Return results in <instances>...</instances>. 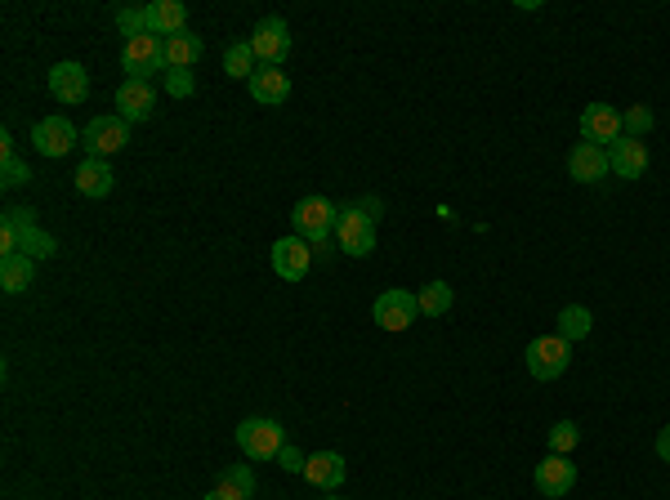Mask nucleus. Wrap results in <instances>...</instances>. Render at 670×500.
<instances>
[{"mask_svg": "<svg viewBox=\"0 0 670 500\" xmlns=\"http://www.w3.org/2000/svg\"><path fill=\"white\" fill-rule=\"evenodd\" d=\"M291 224H295V237H304L309 246H322L335 233V224H340V206L327 197H300L291 210Z\"/></svg>", "mask_w": 670, "mask_h": 500, "instance_id": "1", "label": "nucleus"}, {"mask_svg": "<svg viewBox=\"0 0 670 500\" xmlns=\"http://www.w3.org/2000/svg\"><path fill=\"white\" fill-rule=\"evenodd\" d=\"M237 447H242V456H251V460H277L282 447H286V434H282L277 420L251 416V420L237 425Z\"/></svg>", "mask_w": 670, "mask_h": 500, "instance_id": "2", "label": "nucleus"}, {"mask_svg": "<svg viewBox=\"0 0 670 500\" xmlns=\"http://www.w3.org/2000/svg\"><path fill=\"white\" fill-rule=\"evenodd\" d=\"M340 250H349L353 259H367L376 250V219L362 206H340V224H335Z\"/></svg>", "mask_w": 670, "mask_h": 500, "instance_id": "3", "label": "nucleus"}, {"mask_svg": "<svg viewBox=\"0 0 670 500\" xmlns=\"http://www.w3.org/2000/svg\"><path fill=\"white\" fill-rule=\"evenodd\" d=\"M572 362V344L563 335H541L528 344V375L532 380H559Z\"/></svg>", "mask_w": 670, "mask_h": 500, "instance_id": "4", "label": "nucleus"}, {"mask_svg": "<svg viewBox=\"0 0 670 500\" xmlns=\"http://www.w3.org/2000/svg\"><path fill=\"white\" fill-rule=\"evenodd\" d=\"M121 67L130 72V81H148V76L166 72V41L161 36H134L121 50Z\"/></svg>", "mask_w": 670, "mask_h": 500, "instance_id": "5", "label": "nucleus"}, {"mask_svg": "<svg viewBox=\"0 0 670 500\" xmlns=\"http://www.w3.org/2000/svg\"><path fill=\"white\" fill-rule=\"evenodd\" d=\"M130 143V121L126 117H94L90 125H85L81 134V148L90 152V157H112V152H121Z\"/></svg>", "mask_w": 670, "mask_h": 500, "instance_id": "6", "label": "nucleus"}, {"mask_svg": "<svg viewBox=\"0 0 670 500\" xmlns=\"http://www.w3.org/2000/svg\"><path fill=\"white\" fill-rule=\"evenodd\" d=\"M246 41H251L260 67H282L286 54H291V27H286L282 18H264V23H255V32L246 36Z\"/></svg>", "mask_w": 670, "mask_h": 500, "instance_id": "7", "label": "nucleus"}, {"mask_svg": "<svg viewBox=\"0 0 670 500\" xmlns=\"http://www.w3.org/2000/svg\"><path fill=\"white\" fill-rule=\"evenodd\" d=\"M268 264H273V273L282 282H304L313 268V246L304 237H282V242H273V250H268Z\"/></svg>", "mask_w": 670, "mask_h": 500, "instance_id": "8", "label": "nucleus"}, {"mask_svg": "<svg viewBox=\"0 0 670 500\" xmlns=\"http://www.w3.org/2000/svg\"><path fill=\"white\" fill-rule=\"evenodd\" d=\"M371 317H376L380 331H407V326L420 317V304H416V295H411V291H398V286H394V291H385L376 300Z\"/></svg>", "mask_w": 670, "mask_h": 500, "instance_id": "9", "label": "nucleus"}, {"mask_svg": "<svg viewBox=\"0 0 670 500\" xmlns=\"http://www.w3.org/2000/svg\"><path fill=\"white\" fill-rule=\"evenodd\" d=\"M32 143L41 157H67V152L81 143V134H76V125L67 117H41L32 130Z\"/></svg>", "mask_w": 670, "mask_h": 500, "instance_id": "10", "label": "nucleus"}, {"mask_svg": "<svg viewBox=\"0 0 670 500\" xmlns=\"http://www.w3.org/2000/svg\"><path fill=\"white\" fill-rule=\"evenodd\" d=\"M536 492L541 496H550V500H559V496H568L572 487H577V465H572L568 456H545L541 465H536Z\"/></svg>", "mask_w": 670, "mask_h": 500, "instance_id": "11", "label": "nucleus"}, {"mask_svg": "<svg viewBox=\"0 0 670 500\" xmlns=\"http://www.w3.org/2000/svg\"><path fill=\"white\" fill-rule=\"evenodd\" d=\"M608 166H612V175H617V179H639L648 170V143L621 134L617 143H608Z\"/></svg>", "mask_w": 670, "mask_h": 500, "instance_id": "12", "label": "nucleus"}, {"mask_svg": "<svg viewBox=\"0 0 670 500\" xmlns=\"http://www.w3.org/2000/svg\"><path fill=\"white\" fill-rule=\"evenodd\" d=\"M581 139L599 143V148L617 143L621 139V112L608 108V103H590V108L581 112Z\"/></svg>", "mask_w": 670, "mask_h": 500, "instance_id": "13", "label": "nucleus"}, {"mask_svg": "<svg viewBox=\"0 0 670 500\" xmlns=\"http://www.w3.org/2000/svg\"><path fill=\"white\" fill-rule=\"evenodd\" d=\"M50 94L59 103H85V99H90V72H85L81 63L50 67Z\"/></svg>", "mask_w": 670, "mask_h": 500, "instance_id": "14", "label": "nucleus"}, {"mask_svg": "<svg viewBox=\"0 0 670 500\" xmlns=\"http://www.w3.org/2000/svg\"><path fill=\"white\" fill-rule=\"evenodd\" d=\"M608 170H612L608 148H599V143H577V148L568 152V175L577 179V184H599Z\"/></svg>", "mask_w": 670, "mask_h": 500, "instance_id": "15", "label": "nucleus"}, {"mask_svg": "<svg viewBox=\"0 0 670 500\" xmlns=\"http://www.w3.org/2000/svg\"><path fill=\"white\" fill-rule=\"evenodd\" d=\"M72 179H76V192H81V197H90V201L108 197V192L117 188V175H112L108 157H85L81 166H76Z\"/></svg>", "mask_w": 670, "mask_h": 500, "instance_id": "16", "label": "nucleus"}, {"mask_svg": "<svg viewBox=\"0 0 670 500\" xmlns=\"http://www.w3.org/2000/svg\"><path fill=\"white\" fill-rule=\"evenodd\" d=\"M152 112H157V90H152V81H126L117 90V117L148 121Z\"/></svg>", "mask_w": 670, "mask_h": 500, "instance_id": "17", "label": "nucleus"}, {"mask_svg": "<svg viewBox=\"0 0 670 500\" xmlns=\"http://www.w3.org/2000/svg\"><path fill=\"white\" fill-rule=\"evenodd\" d=\"M143 14H148V32L161 36V41L179 36V32H184V23H188L184 0H152V5H143Z\"/></svg>", "mask_w": 670, "mask_h": 500, "instance_id": "18", "label": "nucleus"}, {"mask_svg": "<svg viewBox=\"0 0 670 500\" xmlns=\"http://www.w3.org/2000/svg\"><path fill=\"white\" fill-rule=\"evenodd\" d=\"M246 85H251V99L264 103V108H277V103L291 99V76H286L282 67H260Z\"/></svg>", "mask_w": 670, "mask_h": 500, "instance_id": "19", "label": "nucleus"}, {"mask_svg": "<svg viewBox=\"0 0 670 500\" xmlns=\"http://www.w3.org/2000/svg\"><path fill=\"white\" fill-rule=\"evenodd\" d=\"M344 474H349V465H344L340 451H318V456H309V465H304V478H309L313 487H322V492H335V487L344 483Z\"/></svg>", "mask_w": 670, "mask_h": 500, "instance_id": "20", "label": "nucleus"}, {"mask_svg": "<svg viewBox=\"0 0 670 500\" xmlns=\"http://www.w3.org/2000/svg\"><path fill=\"white\" fill-rule=\"evenodd\" d=\"M201 50H206V41L184 27L179 36H170V41H166V67H170V72H188V67L201 59Z\"/></svg>", "mask_w": 670, "mask_h": 500, "instance_id": "21", "label": "nucleus"}, {"mask_svg": "<svg viewBox=\"0 0 670 500\" xmlns=\"http://www.w3.org/2000/svg\"><path fill=\"white\" fill-rule=\"evenodd\" d=\"M32 277H36V259L32 255H5V259H0V286H5L9 295L27 291Z\"/></svg>", "mask_w": 670, "mask_h": 500, "instance_id": "22", "label": "nucleus"}, {"mask_svg": "<svg viewBox=\"0 0 670 500\" xmlns=\"http://www.w3.org/2000/svg\"><path fill=\"white\" fill-rule=\"evenodd\" d=\"M590 326H595V317H590L586 304H563V313H559V335L563 340H586L590 335Z\"/></svg>", "mask_w": 670, "mask_h": 500, "instance_id": "23", "label": "nucleus"}, {"mask_svg": "<svg viewBox=\"0 0 670 500\" xmlns=\"http://www.w3.org/2000/svg\"><path fill=\"white\" fill-rule=\"evenodd\" d=\"M224 72L228 76H237V81H251L255 72H260V59H255V50H251V41H237V45H228L224 50Z\"/></svg>", "mask_w": 670, "mask_h": 500, "instance_id": "24", "label": "nucleus"}, {"mask_svg": "<svg viewBox=\"0 0 670 500\" xmlns=\"http://www.w3.org/2000/svg\"><path fill=\"white\" fill-rule=\"evenodd\" d=\"M452 286L447 282H429V286H420V295H416V304H420V313L425 317H443L447 309H452Z\"/></svg>", "mask_w": 670, "mask_h": 500, "instance_id": "25", "label": "nucleus"}, {"mask_svg": "<svg viewBox=\"0 0 670 500\" xmlns=\"http://www.w3.org/2000/svg\"><path fill=\"white\" fill-rule=\"evenodd\" d=\"M215 487H224L233 500H251L255 492V474H251V465H228L224 474H219V483Z\"/></svg>", "mask_w": 670, "mask_h": 500, "instance_id": "26", "label": "nucleus"}, {"mask_svg": "<svg viewBox=\"0 0 670 500\" xmlns=\"http://www.w3.org/2000/svg\"><path fill=\"white\" fill-rule=\"evenodd\" d=\"M621 130H626L630 139H644V134L653 130V108H644V103L626 108V112H621Z\"/></svg>", "mask_w": 670, "mask_h": 500, "instance_id": "27", "label": "nucleus"}, {"mask_svg": "<svg viewBox=\"0 0 670 500\" xmlns=\"http://www.w3.org/2000/svg\"><path fill=\"white\" fill-rule=\"evenodd\" d=\"M577 442H581V429L572 425V420H559V425L550 429V451H554V456H568Z\"/></svg>", "mask_w": 670, "mask_h": 500, "instance_id": "28", "label": "nucleus"}, {"mask_svg": "<svg viewBox=\"0 0 670 500\" xmlns=\"http://www.w3.org/2000/svg\"><path fill=\"white\" fill-rule=\"evenodd\" d=\"M54 250H59V242H54V237L45 233V228H32V233L23 237V255H32L36 264H41V259H50Z\"/></svg>", "mask_w": 670, "mask_h": 500, "instance_id": "29", "label": "nucleus"}, {"mask_svg": "<svg viewBox=\"0 0 670 500\" xmlns=\"http://www.w3.org/2000/svg\"><path fill=\"white\" fill-rule=\"evenodd\" d=\"M0 228H14L18 237H27L36 228V210L32 206H9L5 215H0Z\"/></svg>", "mask_w": 670, "mask_h": 500, "instance_id": "30", "label": "nucleus"}, {"mask_svg": "<svg viewBox=\"0 0 670 500\" xmlns=\"http://www.w3.org/2000/svg\"><path fill=\"white\" fill-rule=\"evenodd\" d=\"M32 179V170H27V161H18V152H9V157H0V184L5 188H18Z\"/></svg>", "mask_w": 670, "mask_h": 500, "instance_id": "31", "label": "nucleus"}, {"mask_svg": "<svg viewBox=\"0 0 670 500\" xmlns=\"http://www.w3.org/2000/svg\"><path fill=\"white\" fill-rule=\"evenodd\" d=\"M117 27L126 41H134V36H148V14L143 9H117Z\"/></svg>", "mask_w": 670, "mask_h": 500, "instance_id": "32", "label": "nucleus"}, {"mask_svg": "<svg viewBox=\"0 0 670 500\" xmlns=\"http://www.w3.org/2000/svg\"><path fill=\"white\" fill-rule=\"evenodd\" d=\"M166 85H170V94H175V99H193V94H197L193 72H166Z\"/></svg>", "mask_w": 670, "mask_h": 500, "instance_id": "33", "label": "nucleus"}, {"mask_svg": "<svg viewBox=\"0 0 670 500\" xmlns=\"http://www.w3.org/2000/svg\"><path fill=\"white\" fill-rule=\"evenodd\" d=\"M277 465L286 469V474H304V465H309V456L295 447H282V456H277Z\"/></svg>", "mask_w": 670, "mask_h": 500, "instance_id": "34", "label": "nucleus"}, {"mask_svg": "<svg viewBox=\"0 0 670 500\" xmlns=\"http://www.w3.org/2000/svg\"><path fill=\"white\" fill-rule=\"evenodd\" d=\"M657 456H662V460H670V425L662 429V434H657Z\"/></svg>", "mask_w": 670, "mask_h": 500, "instance_id": "35", "label": "nucleus"}, {"mask_svg": "<svg viewBox=\"0 0 670 500\" xmlns=\"http://www.w3.org/2000/svg\"><path fill=\"white\" fill-rule=\"evenodd\" d=\"M358 206H362V210H367V215H371V219H380V210H385V206H380V201H376V197H362V201H358Z\"/></svg>", "mask_w": 670, "mask_h": 500, "instance_id": "36", "label": "nucleus"}, {"mask_svg": "<svg viewBox=\"0 0 670 500\" xmlns=\"http://www.w3.org/2000/svg\"><path fill=\"white\" fill-rule=\"evenodd\" d=\"M206 500H233V496H228L224 487H210V492H206Z\"/></svg>", "mask_w": 670, "mask_h": 500, "instance_id": "37", "label": "nucleus"}, {"mask_svg": "<svg viewBox=\"0 0 670 500\" xmlns=\"http://www.w3.org/2000/svg\"><path fill=\"white\" fill-rule=\"evenodd\" d=\"M331 500H344V496H331Z\"/></svg>", "mask_w": 670, "mask_h": 500, "instance_id": "38", "label": "nucleus"}]
</instances>
